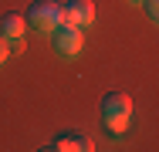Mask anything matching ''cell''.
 I'll use <instances>...</instances> for the list:
<instances>
[{
    "label": "cell",
    "mask_w": 159,
    "mask_h": 152,
    "mask_svg": "<svg viewBox=\"0 0 159 152\" xmlns=\"http://www.w3.org/2000/svg\"><path fill=\"white\" fill-rule=\"evenodd\" d=\"M98 112H102V122H105V128L119 135V132H125V128H129V122H132V98H129L125 91H108V95L102 98Z\"/></svg>",
    "instance_id": "6da1fadb"
},
{
    "label": "cell",
    "mask_w": 159,
    "mask_h": 152,
    "mask_svg": "<svg viewBox=\"0 0 159 152\" xmlns=\"http://www.w3.org/2000/svg\"><path fill=\"white\" fill-rule=\"evenodd\" d=\"M61 3H54V0H37L27 7V24L34 30H41V34H51V30L61 24Z\"/></svg>",
    "instance_id": "7a4b0ae2"
},
{
    "label": "cell",
    "mask_w": 159,
    "mask_h": 152,
    "mask_svg": "<svg viewBox=\"0 0 159 152\" xmlns=\"http://www.w3.org/2000/svg\"><path fill=\"white\" fill-rule=\"evenodd\" d=\"M85 27H75V24H68L61 20L58 27L51 30V44H54V51L64 54V58H75V54H81V47H85Z\"/></svg>",
    "instance_id": "3957f363"
},
{
    "label": "cell",
    "mask_w": 159,
    "mask_h": 152,
    "mask_svg": "<svg viewBox=\"0 0 159 152\" xmlns=\"http://www.w3.org/2000/svg\"><path fill=\"white\" fill-rule=\"evenodd\" d=\"M61 17L75 27H88L95 20V3L92 0H68V3H61Z\"/></svg>",
    "instance_id": "277c9868"
},
{
    "label": "cell",
    "mask_w": 159,
    "mask_h": 152,
    "mask_svg": "<svg viewBox=\"0 0 159 152\" xmlns=\"http://www.w3.org/2000/svg\"><path fill=\"white\" fill-rule=\"evenodd\" d=\"M48 149H54V152H92L95 145H92V139L85 132H61V135L51 139Z\"/></svg>",
    "instance_id": "5b68a950"
},
{
    "label": "cell",
    "mask_w": 159,
    "mask_h": 152,
    "mask_svg": "<svg viewBox=\"0 0 159 152\" xmlns=\"http://www.w3.org/2000/svg\"><path fill=\"white\" fill-rule=\"evenodd\" d=\"M0 34L7 37V44H20L24 34H27V20L20 14H3L0 17Z\"/></svg>",
    "instance_id": "8992f818"
},
{
    "label": "cell",
    "mask_w": 159,
    "mask_h": 152,
    "mask_svg": "<svg viewBox=\"0 0 159 152\" xmlns=\"http://www.w3.org/2000/svg\"><path fill=\"white\" fill-rule=\"evenodd\" d=\"M142 10L152 24H159V0H142Z\"/></svg>",
    "instance_id": "52a82bcc"
},
{
    "label": "cell",
    "mask_w": 159,
    "mask_h": 152,
    "mask_svg": "<svg viewBox=\"0 0 159 152\" xmlns=\"http://www.w3.org/2000/svg\"><path fill=\"white\" fill-rule=\"evenodd\" d=\"M7 54H10V44H7V37H3V34H0V64H3V61H7Z\"/></svg>",
    "instance_id": "ba28073f"
},
{
    "label": "cell",
    "mask_w": 159,
    "mask_h": 152,
    "mask_svg": "<svg viewBox=\"0 0 159 152\" xmlns=\"http://www.w3.org/2000/svg\"><path fill=\"white\" fill-rule=\"evenodd\" d=\"M125 3H142V0H125Z\"/></svg>",
    "instance_id": "9c48e42d"
}]
</instances>
